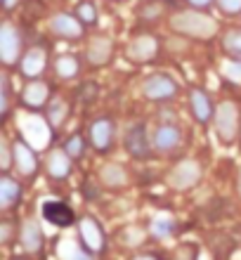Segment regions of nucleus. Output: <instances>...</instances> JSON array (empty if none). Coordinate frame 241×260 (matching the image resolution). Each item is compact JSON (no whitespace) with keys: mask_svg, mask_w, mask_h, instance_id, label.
Returning <instances> with one entry per match:
<instances>
[{"mask_svg":"<svg viewBox=\"0 0 241 260\" xmlns=\"http://www.w3.org/2000/svg\"><path fill=\"white\" fill-rule=\"evenodd\" d=\"M201 12L203 10L173 14L170 28H175V31H180V34H185V36H192V38H208V36H213L218 31V24Z\"/></svg>","mask_w":241,"mask_h":260,"instance_id":"nucleus-1","label":"nucleus"},{"mask_svg":"<svg viewBox=\"0 0 241 260\" xmlns=\"http://www.w3.org/2000/svg\"><path fill=\"white\" fill-rule=\"evenodd\" d=\"M78 237H81V246L92 255L104 253L107 248V237H104L102 225L97 222L92 215H83L78 220Z\"/></svg>","mask_w":241,"mask_h":260,"instance_id":"nucleus-2","label":"nucleus"},{"mask_svg":"<svg viewBox=\"0 0 241 260\" xmlns=\"http://www.w3.org/2000/svg\"><path fill=\"white\" fill-rule=\"evenodd\" d=\"M123 147L132 158H140V161L152 156V142H149V135H147L145 121H135V123L128 125L123 137Z\"/></svg>","mask_w":241,"mask_h":260,"instance_id":"nucleus-3","label":"nucleus"},{"mask_svg":"<svg viewBox=\"0 0 241 260\" xmlns=\"http://www.w3.org/2000/svg\"><path fill=\"white\" fill-rule=\"evenodd\" d=\"M161 50V41L156 36L152 34H142V36H135L128 48H125V57L135 64H145V62H154L156 55Z\"/></svg>","mask_w":241,"mask_h":260,"instance_id":"nucleus-4","label":"nucleus"},{"mask_svg":"<svg viewBox=\"0 0 241 260\" xmlns=\"http://www.w3.org/2000/svg\"><path fill=\"white\" fill-rule=\"evenodd\" d=\"M215 128L218 135L225 144H232L239 135V109L234 102L220 104V109L215 111Z\"/></svg>","mask_w":241,"mask_h":260,"instance_id":"nucleus-5","label":"nucleus"},{"mask_svg":"<svg viewBox=\"0 0 241 260\" xmlns=\"http://www.w3.org/2000/svg\"><path fill=\"white\" fill-rule=\"evenodd\" d=\"M50 83H45L43 78H28V83L24 85L21 90V104L31 111H38V109H45L50 104Z\"/></svg>","mask_w":241,"mask_h":260,"instance_id":"nucleus-6","label":"nucleus"},{"mask_svg":"<svg viewBox=\"0 0 241 260\" xmlns=\"http://www.w3.org/2000/svg\"><path fill=\"white\" fill-rule=\"evenodd\" d=\"M114 130H116V125L109 116L95 118L88 130V140L92 144V149L99 151V154H107L111 149V144H114Z\"/></svg>","mask_w":241,"mask_h":260,"instance_id":"nucleus-7","label":"nucleus"},{"mask_svg":"<svg viewBox=\"0 0 241 260\" xmlns=\"http://www.w3.org/2000/svg\"><path fill=\"white\" fill-rule=\"evenodd\" d=\"M142 92H145L147 100L152 102H165V100H173L178 95V83L173 81L170 76H149L142 85Z\"/></svg>","mask_w":241,"mask_h":260,"instance_id":"nucleus-8","label":"nucleus"},{"mask_svg":"<svg viewBox=\"0 0 241 260\" xmlns=\"http://www.w3.org/2000/svg\"><path fill=\"white\" fill-rule=\"evenodd\" d=\"M50 31L57 36V38H64V41H76V38H83L85 34V24L78 19L76 14H66L59 12L50 19Z\"/></svg>","mask_w":241,"mask_h":260,"instance_id":"nucleus-9","label":"nucleus"},{"mask_svg":"<svg viewBox=\"0 0 241 260\" xmlns=\"http://www.w3.org/2000/svg\"><path fill=\"white\" fill-rule=\"evenodd\" d=\"M19 52H21L19 31H17L12 24L5 21L3 28H0V57H3V64H5V67H12L17 59H21Z\"/></svg>","mask_w":241,"mask_h":260,"instance_id":"nucleus-10","label":"nucleus"},{"mask_svg":"<svg viewBox=\"0 0 241 260\" xmlns=\"http://www.w3.org/2000/svg\"><path fill=\"white\" fill-rule=\"evenodd\" d=\"M189 107H192L194 118L201 125L211 123L215 118V109H213V100L203 88H189Z\"/></svg>","mask_w":241,"mask_h":260,"instance_id":"nucleus-11","label":"nucleus"},{"mask_svg":"<svg viewBox=\"0 0 241 260\" xmlns=\"http://www.w3.org/2000/svg\"><path fill=\"white\" fill-rule=\"evenodd\" d=\"M48 67V50L43 45H33L24 52V57L19 59V71L26 78H36L43 74V69Z\"/></svg>","mask_w":241,"mask_h":260,"instance_id":"nucleus-12","label":"nucleus"},{"mask_svg":"<svg viewBox=\"0 0 241 260\" xmlns=\"http://www.w3.org/2000/svg\"><path fill=\"white\" fill-rule=\"evenodd\" d=\"M111 55H114V41L111 38H107V36H97V38H92L88 45V50H85V57H88L90 67H107V64L111 62Z\"/></svg>","mask_w":241,"mask_h":260,"instance_id":"nucleus-13","label":"nucleus"},{"mask_svg":"<svg viewBox=\"0 0 241 260\" xmlns=\"http://www.w3.org/2000/svg\"><path fill=\"white\" fill-rule=\"evenodd\" d=\"M12 154H14L17 171H19L24 178H33L36 171H38V156L33 154V149H31L26 142L17 140V142L12 144Z\"/></svg>","mask_w":241,"mask_h":260,"instance_id":"nucleus-14","label":"nucleus"},{"mask_svg":"<svg viewBox=\"0 0 241 260\" xmlns=\"http://www.w3.org/2000/svg\"><path fill=\"white\" fill-rule=\"evenodd\" d=\"M43 218L55 227H69L76 222V215L71 211V206L64 204V201H45L43 204Z\"/></svg>","mask_w":241,"mask_h":260,"instance_id":"nucleus-15","label":"nucleus"},{"mask_svg":"<svg viewBox=\"0 0 241 260\" xmlns=\"http://www.w3.org/2000/svg\"><path fill=\"white\" fill-rule=\"evenodd\" d=\"M182 142V133H180L178 125L163 123L156 128L154 133V149L161 151V154H168V151H175Z\"/></svg>","mask_w":241,"mask_h":260,"instance_id":"nucleus-16","label":"nucleus"},{"mask_svg":"<svg viewBox=\"0 0 241 260\" xmlns=\"http://www.w3.org/2000/svg\"><path fill=\"white\" fill-rule=\"evenodd\" d=\"M19 239H21V246L26 248L28 253H41L43 251V237L41 232V225L36 222V220H24V225H21V232H19Z\"/></svg>","mask_w":241,"mask_h":260,"instance_id":"nucleus-17","label":"nucleus"},{"mask_svg":"<svg viewBox=\"0 0 241 260\" xmlns=\"http://www.w3.org/2000/svg\"><path fill=\"white\" fill-rule=\"evenodd\" d=\"M19 201H21V185L10 178L7 173H3V178H0V206H3V211H12Z\"/></svg>","mask_w":241,"mask_h":260,"instance_id":"nucleus-18","label":"nucleus"},{"mask_svg":"<svg viewBox=\"0 0 241 260\" xmlns=\"http://www.w3.org/2000/svg\"><path fill=\"white\" fill-rule=\"evenodd\" d=\"M71 161L74 158L66 154V151H55V154H50V158H48V164H45V168H48V173H50V178H55V180H66L71 175Z\"/></svg>","mask_w":241,"mask_h":260,"instance_id":"nucleus-19","label":"nucleus"},{"mask_svg":"<svg viewBox=\"0 0 241 260\" xmlns=\"http://www.w3.org/2000/svg\"><path fill=\"white\" fill-rule=\"evenodd\" d=\"M45 116H48L50 128H52V130H59L64 125V121L69 118V102H66L64 97H57V100H52V102L48 104Z\"/></svg>","mask_w":241,"mask_h":260,"instance_id":"nucleus-20","label":"nucleus"},{"mask_svg":"<svg viewBox=\"0 0 241 260\" xmlns=\"http://www.w3.org/2000/svg\"><path fill=\"white\" fill-rule=\"evenodd\" d=\"M222 50L232 62L241 64V28H229L227 34L222 36Z\"/></svg>","mask_w":241,"mask_h":260,"instance_id":"nucleus-21","label":"nucleus"},{"mask_svg":"<svg viewBox=\"0 0 241 260\" xmlns=\"http://www.w3.org/2000/svg\"><path fill=\"white\" fill-rule=\"evenodd\" d=\"M81 71V64H78V57L74 55H62L55 59V74L59 78H76V74Z\"/></svg>","mask_w":241,"mask_h":260,"instance_id":"nucleus-22","label":"nucleus"},{"mask_svg":"<svg viewBox=\"0 0 241 260\" xmlns=\"http://www.w3.org/2000/svg\"><path fill=\"white\" fill-rule=\"evenodd\" d=\"M102 180H104V185L107 187H123V185H128V175H125V171L121 168V166H114V164H109V166H104L102 168Z\"/></svg>","mask_w":241,"mask_h":260,"instance_id":"nucleus-23","label":"nucleus"},{"mask_svg":"<svg viewBox=\"0 0 241 260\" xmlns=\"http://www.w3.org/2000/svg\"><path fill=\"white\" fill-rule=\"evenodd\" d=\"M165 14V7L161 5V0H149V3H145V5L140 7V17L142 19H161Z\"/></svg>","mask_w":241,"mask_h":260,"instance_id":"nucleus-24","label":"nucleus"},{"mask_svg":"<svg viewBox=\"0 0 241 260\" xmlns=\"http://www.w3.org/2000/svg\"><path fill=\"white\" fill-rule=\"evenodd\" d=\"M64 151L69 154L71 158H81L83 154H85V140H83L81 135H71L66 142H64Z\"/></svg>","mask_w":241,"mask_h":260,"instance_id":"nucleus-25","label":"nucleus"},{"mask_svg":"<svg viewBox=\"0 0 241 260\" xmlns=\"http://www.w3.org/2000/svg\"><path fill=\"white\" fill-rule=\"evenodd\" d=\"M173 230H175V222L170 218H159L152 222V237L156 239H165L168 234H173Z\"/></svg>","mask_w":241,"mask_h":260,"instance_id":"nucleus-26","label":"nucleus"},{"mask_svg":"<svg viewBox=\"0 0 241 260\" xmlns=\"http://www.w3.org/2000/svg\"><path fill=\"white\" fill-rule=\"evenodd\" d=\"M76 17L85 24V26H92V24H97V10L92 3H81V5L76 7Z\"/></svg>","mask_w":241,"mask_h":260,"instance_id":"nucleus-27","label":"nucleus"},{"mask_svg":"<svg viewBox=\"0 0 241 260\" xmlns=\"http://www.w3.org/2000/svg\"><path fill=\"white\" fill-rule=\"evenodd\" d=\"M0 107H3V121L10 116V78L0 76Z\"/></svg>","mask_w":241,"mask_h":260,"instance_id":"nucleus-28","label":"nucleus"},{"mask_svg":"<svg viewBox=\"0 0 241 260\" xmlns=\"http://www.w3.org/2000/svg\"><path fill=\"white\" fill-rule=\"evenodd\" d=\"M218 7H220L222 14L227 17H234V14H241V0H215Z\"/></svg>","mask_w":241,"mask_h":260,"instance_id":"nucleus-29","label":"nucleus"},{"mask_svg":"<svg viewBox=\"0 0 241 260\" xmlns=\"http://www.w3.org/2000/svg\"><path fill=\"white\" fill-rule=\"evenodd\" d=\"M0 149H3V173L10 171V166H12V147H10V142H7L5 137L0 140Z\"/></svg>","mask_w":241,"mask_h":260,"instance_id":"nucleus-30","label":"nucleus"},{"mask_svg":"<svg viewBox=\"0 0 241 260\" xmlns=\"http://www.w3.org/2000/svg\"><path fill=\"white\" fill-rule=\"evenodd\" d=\"M97 92H99V90H97L95 83H85V85L81 88V100H83L85 104L95 102V100H97Z\"/></svg>","mask_w":241,"mask_h":260,"instance_id":"nucleus-31","label":"nucleus"},{"mask_svg":"<svg viewBox=\"0 0 241 260\" xmlns=\"http://www.w3.org/2000/svg\"><path fill=\"white\" fill-rule=\"evenodd\" d=\"M12 230H14V222L12 220H3V222H0V241H3V244H10V239H12Z\"/></svg>","mask_w":241,"mask_h":260,"instance_id":"nucleus-32","label":"nucleus"},{"mask_svg":"<svg viewBox=\"0 0 241 260\" xmlns=\"http://www.w3.org/2000/svg\"><path fill=\"white\" fill-rule=\"evenodd\" d=\"M83 189H85V199H90V201H92V199H99V189H97V185H92L90 180L83 185Z\"/></svg>","mask_w":241,"mask_h":260,"instance_id":"nucleus-33","label":"nucleus"},{"mask_svg":"<svg viewBox=\"0 0 241 260\" xmlns=\"http://www.w3.org/2000/svg\"><path fill=\"white\" fill-rule=\"evenodd\" d=\"M194 10H208V7L213 5V0H187Z\"/></svg>","mask_w":241,"mask_h":260,"instance_id":"nucleus-34","label":"nucleus"},{"mask_svg":"<svg viewBox=\"0 0 241 260\" xmlns=\"http://www.w3.org/2000/svg\"><path fill=\"white\" fill-rule=\"evenodd\" d=\"M17 3H19V0H3V7H5L7 12H10V10H12V7L17 5Z\"/></svg>","mask_w":241,"mask_h":260,"instance_id":"nucleus-35","label":"nucleus"},{"mask_svg":"<svg viewBox=\"0 0 241 260\" xmlns=\"http://www.w3.org/2000/svg\"><path fill=\"white\" fill-rule=\"evenodd\" d=\"M135 260H159L156 255H149V253H145V255H137Z\"/></svg>","mask_w":241,"mask_h":260,"instance_id":"nucleus-36","label":"nucleus"},{"mask_svg":"<svg viewBox=\"0 0 241 260\" xmlns=\"http://www.w3.org/2000/svg\"><path fill=\"white\" fill-rule=\"evenodd\" d=\"M12 260H28V258H24V255H14Z\"/></svg>","mask_w":241,"mask_h":260,"instance_id":"nucleus-37","label":"nucleus"}]
</instances>
